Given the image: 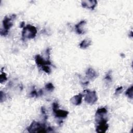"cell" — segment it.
<instances>
[{"instance_id":"cell-24","label":"cell","mask_w":133,"mask_h":133,"mask_svg":"<svg viewBox=\"0 0 133 133\" xmlns=\"http://www.w3.org/2000/svg\"><path fill=\"white\" fill-rule=\"evenodd\" d=\"M24 25V21H22V22H21V23H20V28H22Z\"/></svg>"},{"instance_id":"cell-1","label":"cell","mask_w":133,"mask_h":133,"mask_svg":"<svg viewBox=\"0 0 133 133\" xmlns=\"http://www.w3.org/2000/svg\"><path fill=\"white\" fill-rule=\"evenodd\" d=\"M29 132H47L52 131V129L50 127H47L45 124H41L33 121L30 126L27 128Z\"/></svg>"},{"instance_id":"cell-14","label":"cell","mask_w":133,"mask_h":133,"mask_svg":"<svg viewBox=\"0 0 133 133\" xmlns=\"http://www.w3.org/2000/svg\"><path fill=\"white\" fill-rule=\"evenodd\" d=\"M132 86L131 85L130 87H129L127 90L126 91L125 95L130 99H132Z\"/></svg>"},{"instance_id":"cell-17","label":"cell","mask_w":133,"mask_h":133,"mask_svg":"<svg viewBox=\"0 0 133 133\" xmlns=\"http://www.w3.org/2000/svg\"><path fill=\"white\" fill-rule=\"evenodd\" d=\"M43 71H44L45 73L47 74H50L51 72V69L49 66V65H44L42 67H41Z\"/></svg>"},{"instance_id":"cell-9","label":"cell","mask_w":133,"mask_h":133,"mask_svg":"<svg viewBox=\"0 0 133 133\" xmlns=\"http://www.w3.org/2000/svg\"><path fill=\"white\" fill-rule=\"evenodd\" d=\"M107 113V110L105 108H100L97 109L96 112V121L105 118V115Z\"/></svg>"},{"instance_id":"cell-2","label":"cell","mask_w":133,"mask_h":133,"mask_svg":"<svg viewBox=\"0 0 133 133\" xmlns=\"http://www.w3.org/2000/svg\"><path fill=\"white\" fill-rule=\"evenodd\" d=\"M16 17V15L5 16L3 20V26L1 30V35L6 36L8 33L9 29L13 25V21Z\"/></svg>"},{"instance_id":"cell-18","label":"cell","mask_w":133,"mask_h":133,"mask_svg":"<svg viewBox=\"0 0 133 133\" xmlns=\"http://www.w3.org/2000/svg\"><path fill=\"white\" fill-rule=\"evenodd\" d=\"M105 79L108 82H111L112 81V77H111V71H109L105 76Z\"/></svg>"},{"instance_id":"cell-6","label":"cell","mask_w":133,"mask_h":133,"mask_svg":"<svg viewBox=\"0 0 133 133\" xmlns=\"http://www.w3.org/2000/svg\"><path fill=\"white\" fill-rule=\"evenodd\" d=\"M35 62L38 66L42 67L44 65H51V63L49 59L45 60L44 58L39 55H37L35 57Z\"/></svg>"},{"instance_id":"cell-4","label":"cell","mask_w":133,"mask_h":133,"mask_svg":"<svg viewBox=\"0 0 133 133\" xmlns=\"http://www.w3.org/2000/svg\"><path fill=\"white\" fill-rule=\"evenodd\" d=\"M84 93V100L86 103L90 104H94L97 102L98 97L95 90L90 91L89 90H85Z\"/></svg>"},{"instance_id":"cell-22","label":"cell","mask_w":133,"mask_h":133,"mask_svg":"<svg viewBox=\"0 0 133 133\" xmlns=\"http://www.w3.org/2000/svg\"><path fill=\"white\" fill-rule=\"evenodd\" d=\"M52 110H56V109H57L59 108V104H58V103H57V102H54V103H52Z\"/></svg>"},{"instance_id":"cell-3","label":"cell","mask_w":133,"mask_h":133,"mask_svg":"<svg viewBox=\"0 0 133 133\" xmlns=\"http://www.w3.org/2000/svg\"><path fill=\"white\" fill-rule=\"evenodd\" d=\"M37 33L36 28L31 24H28L23 28L22 38L23 40L32 39L35 37Z\"/></svg>"},{"instance_id":"cell-13","label":"cell","mask_w":133,"mask_h":133,"mask_svg":"<svg viewBox=\"0 0 133 133\" xmlns=\"http://www.w3.org/2000/svg\"><path fill=\"white\" fill-rule=\"evenodd\" d=\"M91 41L90 39H85L81 42L79 46V47L82 49H86L88 47L91 45Z\"/></svg>"},{"instance_id":"cell-19","label":"cell","mask_w":133,"mask_h":133,"mask_svg":"<svg viewBox=\"0 0 133 133\" xmlns=\"http://www.w3.org/2000/svg\"><path fill=\"white\" fill-rule=\"evenodd\" d=\"M30 95L31 97H37L38 96V92H37L36 91V90L35 89H33L30 92Z\"/></svg>"},{"instance_id":"cell-11","label":"cell","mask_w":133,"mask_h":133,"mask_svg":"<svg viewBox=\"0 0 133 133\" xmlns=\"http://www.w3.org/2000/svg\"><path fill=\"white\" fill-rule=\"evenodd\" d=\"M83 97V96L82 94H78V95L72 97L70 99V101L73 104L75 105H78L82 103Z\"/></svg>"},{"instance_id":"cell-7","label":"cell","mask_w":133,"mask_h":133,"mask_svg":"<svg viewBox=\"0 0 133 133\" xmlns=\"http://www.w3.org/2000/svg\"><path fill=\"white\" fill-rule=\"evenodd\" d=\"M97 4V1L95 0H86L82 1V6L83 7L92 10L94 9Z\"/></svg>"},{"instance_id":"cell-12","label":"cell","mask_w":133,"mask_h":133,"mask_svg":"<svg viewBox=\"0 0 133 133\" xmlns=\"http://www.w3.org/2000/svg\"><path fill=\"white\" fill-rule=\"evenodd\" d=\"M86 76L89 79H94L98 76V74L96 71L92 68H89L86 72Z\"/></svg>"},{"instance_id":"cell-21","label":"cell","mask_w":133,"mask_h":133,"mask_svg":"<svg viewBox=\"0 0 133 133\" xmlns=\"http://www.w3.org/2000/svg\"><path fill=\"white\" fill-rule=\"evenodd\" d=\"M6 95L4 92H3V91H1V102H2L4 100L6 99Z\"/></svg>"},{"instance_id":"cell-20","label":"cell","mask_w":133,"mask_h":133,"mask_svg":"<svg viewBox=\"0 0 133 133\" xmlns=\"http://www.w3.org/2000/svg\"><path fill=\"white\" fill-rule=\"evenodd\" d=\"M123 91V87L122 86L121 87H118V88H117L115 90V95H119L120 94L122 93Z\"/></svg>"},{"instance_id":"cell-8","label":"cell","mask_w":133,"mask_h":133,"mask_svg":"<svg viewBox=\"0 0 133 133\" xmlns=\"http://www.w3.org/2000/svg\"><path fill=\"white\" fill-rule=\"evenodd\" d=\"M86 21L85 20H82L79 23L75 25L76 32L78 34H83L85 33V25Z\"/></svg>"},{"instance_id":"cell-5","label":"cell","mask_w":133,"mask_h":133,"mask_svg":"<svg viewBox=\"0 0 133 133\" xmlns=\"http://www.w3.org/2000/svg\"><path fill=\"white\" fill-rule=\"evenodd\" d=\"M108 119L107 118H103L96 121L97 125L96 127V132L98 133L105 132L109 128V125L107 124Z\"/></svg>"},{"instance_id":"cell-23","label":"cell","mask_w":133,"mask_h":133,"mask_svg":"<svg viewBox=\"0 0 133 133\" xmlns=\"http://www.w3.org/2000/svg\"><path fill=\"white\" fill-rule=\"evenodd\" d=\"M41 112H42V113L43 114H44V115H46L45 109V108H44V107H42V108H41Z\"/></svg>"},{"instance_id":"cell-10","label":"cell","mask_w":133,"mask_h":133,"mask_svg":"<svg viewBox=\"0 0 133 133\" xmlns=\"http://www.w3.org/2000/svg\"><path fill=\"white\" fill-rule=\"evenodd\" d=\"M54 114L56 117L57 118H64L67 117L68 115L69 114V112L65 110H60L58 109L52 110Z\"/></svg>"},{"instance_id":"cell-16","label":"cell","mask_w":133,"mask_h":133,"mask_svg":"<svg viewBox=\"0 0 133 133\" xmlns=\"http://www.w3.org/2000/svg\"><path fill=\"white\" fill-rule=\"evenodd\" d=\"M7 81V75L4 72H2L1 74L0 75V82L1 83H3Z\"/></svg>"},{"instance_id":"cell-15","label":"cell","mask_w":133,"mask_h":133,"mask_svg":"<svg viewBox=\"0 0 133 133\" xmlns=\"http://www.w3.org/2000/svg\"><path fill=\"white\" fill-rule=\"evenodd\" d=\"M45 88L49 91H53V90L55 88V87L54 86V85H52V84L51 83H48L47 84H46L45 85Z\"/></svg>"}]
</instances>
